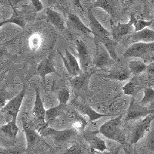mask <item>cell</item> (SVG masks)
I'll use <instances>...</instances> for the list:
<instances>
[{
  "mask_svg": "<svg viewBox=\"0 0 154 154\" xmlns=\"http://www.w3.org/2000/svg\"><path fill=\"white\" fill-rule=\"evenodd\" d=\"M9 23L16 25V26L23 29L26 28V26L24 16L22 14L21 12H18L16 9H13V12H12V15L10 18L0 21V28H2L5 24H9Z\"/></svg>",
  "mask_w": 154,
  "mask_h": 154,
  "instance_id": "obj_24",
  "label": "cell"
},
{
  "mask_svg": "<svg viewBox=\"0 0 154 154\" xmlns=\"http://www.w3.org/2000/svg\"><path fill=\"white\" fill-rule=\"evenodd\" d=\"M131 39L134 43L154 42V30L146 28L139 32H136L132 35Z\"/></svg>",
  "mask_w": 154,
  "mask_h": 154,
  "instance_id": "obj_23",
  "label": "cell"
},
{
  "mask_svg": "<svg viewBox=\"0 0 154 154\" xmlns=\"http://www.w3.org/2000/svg\"><path fill=\"white\" fill-rule=\"evenodd\" d=\"M94 70H88L70 79V84L76 90H86L89 86V80L94 73Z\"/></svg>",
  "mask_w": 154,
  "mask_h": 154,
  "instance_id": "obj_16",
  "label": "cell"
},
{
  "mask_svg": "<svg viewBox=\"0 0 154 154\" xmlns=\"http://www.w3.org/2000/svg\"><path fill=\"white\" fill-rule=\"evenodd\" d=\"M87 16L90 24V29L92 30L93 35H94V41L100 42L104 38L111 37L110 32H109L96 19L91 7L88 9Z\"/></svg>",
  "mask_w": 154,
  "mask_h": 154,
  "instance_id": "obj_7",
  "label": "cell"
},
{
  "mask_svg": "<svg viewBox=\"0 0 154 154\" xmlns=\"http://www.w3.org/2000/svg\"><path fill=\"white\" fill-rule=\"evenodd\" d=\"M26 93V86L24 85L21 91L14 97L10 99L7 102V103L5 104V106L0 109V112L6 116H9L12 119H17L18 114L20 111V108L23 104Z\"/></svg>",
  "mask_w": 154,
  "mask_h": 154,
  "instance_id": "obj_4",
  "label": "cell"
},
{
  "mask_svg": "<svg viewBox=\"0 0 154 154\" xmlns=\"http://www.w3.org/2000/svg\"><path fill=\"white\" fill-rule=\"evenodd\" d=\"M67 106L59 103V105L54 107L46 109V115H45V123L47 126L53 123L59 116L66 112Z\"/></svg>",
  "mask_w": 154,
  "mask_h": 154,
  "instance_id": "obj_21",
  "label": "cell"
},
{
  "mask_svg": "<svg viewBox=\"0 0 154 154\" xmlns=\"http://www.w3.org/2000/svg\"><path fill=\"white\" fill-rule=\"evenodd\" d=\"M96 51L93 59V64L97 68L103 69L115 63L105 46L100 42L94 41Z\"/></svg>",
  "mask_w": 154,
  "mask_h": 154,
  "instance_id": "obj_8",
  "label": "cell"
},
{
  "mask_svg": "<svg viewBox=\"0 0 154 154\" xmlns=\"http://www.w3.org/2000/svg\"><path fill=\"white\" fill-rule=\"evenodd\" d=\"M130 22L133 25L135 32L150 26L152 23V21H151V20L150 21H147V20H144V19H137V17L134 15H131L130 16Z\"/></svg>",
  "mask_w": 154,
  "mask_h": 154,
  "instance_id": "obj_29",
  "label": "cell"
},
{
  "mask_svg": "<svg viewBox=\"0 0 154 154\" xmlns=\"http://www.w3.org/2000/svg\"><path fill=\"white\" fill-rule=\"evenodd\" d=\"M145 137L144 145L146 149L154 154V121L151 124L150 129L147 132Z\"/></svg>",
  "mask_w": 154,
  "mask_h": 154,
  "instance_id": "obj_30",
  "label": "cell"
},
{
  "mask_svg": "<svg viewBox=\"0 0 154 154\" xmlns=\"http://www.w3.org/2000/svg\"><path fill=\"white\" fill-rule=\"evenodd\" d=\"M154 113V109L143 106L140 103L137 102L135 97H132L130 103L127 109L126 116V121L136 120L140 118H144L149 114Z\"/></svg>",
  "mask_w": 154,
  "mask_h": 154,
  "instance_id": "obj_6",
  "label": "cell"
},
{
  "mask_svg": "<svg viewBox=\"0 0 154 154\" xmlns=\"http://www.w3.org/2000/svg\"><path fill=\"white\" fill-rule=\"evenodd\" d=\"M98 133H100L99 130H95V131L89 130V131L83 132L82 137L93 150L100 151V152L108 150L105 141L98 137Z\"/></svg>",
  "mask_w": 154,
  "mask_h": 154,
  "instance_id": "obj_13",
  "label": "cell"
},
{
  "mask_svg": "<svg viewBox=\"0 0 154 154\" xmlns=\"http://www.w3.org/2000/svg\"><path fill=\"white\" fill-rule=\"evenodd\" d=\"M63 154H96V151L91 149L89 145L75 143L66 149Z\"/></svg>",
  "mask_w": 154,
  "mask_h": 154,
  "instance_id": "obj_26",
  "label": "cell"
},
{
  "mask_svg": "<svg viewBox=\"0 0 154 154\" xmlns=\"http://www.w3.org/2000/svg\"><path fill=\"white\" fill-rule=\"evenodd\" d=\"M93 8H100L106 12L111 17H115L119 9V1L118 0H96L92 5Z\"/></svg>",
  "mask_w": 154,
  "mask_h": 154,
  "instance_id": "obj_17",
  "label": "cell"
},
{
  "mask_svg": "<svg viewBox=\"0 0 154 154\" xmlns=\"http://www.w3.org/2000/svg\"><path fill=\"white\" fill-rule=\"evenodd\" d=\"M154 121V113L149 114L141 120L137 122L133 126L130 137V143L132 145L137 144L140 140L145 137L147 132L151 127V124Z\"/></svg>",
  "mask_w": 154,
  "mask_h": 154,
  "instance_id": "obj_3",
  "label": "cell"
},
{
  "mask_svg": "<svg viewBox=\"0 0 154 154\" xmlns=\"http://www.w3.org/2000/svg\"><path fill=\"white\" fill-rule=\"evenodd\" d=\"M60 55L63 60L66 69L70 75H72V77L76 76L83 72L76 58L68 49H66V56H63L61 53H60Z\"/></svg>",
  "mask_w": 154,
  "mask_h": 154,
  "instance_id": "obj_14",
  "label": "cell"
},
{
  "mask_svg": "<svg viewBox=\"0 0 154 154\" xmlns=\"http://www.w3.org/2000/svg\"><path fill=\"white\" fill-rule=\"evenodd\" d=\"M68 24L69 26L83 35L93 34V32L90 29V28H88L86 25L82 23L80 18L75 13H72V12L68 13Z\"/></svg>",
  "mask_w": 154,
  "mask_h": 154,
  "instance_id": "obj_20",
  "label": "cell"
},
{
  "mask_svg": "<svg viewBox=\"0 0 154 154\" xmlns=\"http://www.w3.org/2000/svg\"><path fill=\"white\" fill-rule=\"evenodd\" d=\"M123 91L125 95L127 96H131L132 97H134L135 95L138 92V87H137V83L134 81L131 80L127 82L126 85L123 87Z\"/></svg>",
  "mask_w": 154,
  "mask_h": 154,
  "instance_id": "obj_32",
  "label": "cell"
},
{
  "mask_svg": "<svg viewBox=\"0 0 154 154\" xmlns=\"http://www.w3.org/2000/svg\"><path fill=\"white\" fill-rule=\"evenodd\" d=\"M22 151L18 149H8L0 147V154H19Z\"/></svg>",
  "mask_w": 154,
  "mask_h": 154,
  "instance_id": "obj_35",
  "label": "cell"
},
{
  "mask_svg": "<svg viewBox=\"0 0 154 154\" xmlns=\"http://www.w3.org/2000/svg\"><path fill=\"white\" fill-rule=\"evenodd\" d=\"M46 14L47 21L53 25L55 28L60 31H64L66 29L65 20L60 12H56L51 8H46Z\"/></svg>",
  "mask_w": 154,
  "mask_h": 154,
  "instance_id": "obj_19",
  "label": "cell"
},
{
  "mask_svg": "<svg viewBox=\"0 0 154 154\" xmlns=\"http://www.w3.org/2000/svg\"><path fill=\"white\" fill-rule=\"evenodd\" d=\"M123 115L116 116L115 118L106 121L99 129V133H101L110 140L119 143L123 148L127 147L126 137L121 129V121Z\"/></svg>",
  "mask_w": 154,
  "mask_h": 154,
  "instance_id": "obj_1",
  "label": "cell"
},
{
  "mask_svg": "<svg viewBox=\"0 0 154 154\" xmlns=\"http://www.w3.org/2000/svg\"><path fill=\"white\" fill-rule=\"evenodd\" d=\"M35 103H34L33 109L32 111V116L35 121L40 123L41 126L39 130L44 127H46V123H45V115H46V109L44 108V104L42 102V97H41L40 90L39 88L35 87Z\"/></svg>",
  "mask_w": 154,
  "mask_h": 154,
  "instance_id": "obj_11",
  "label": "cell"
},
{
  "mask_svg": "<svg viewBox=\"0 0 154 154\" xmlns=\"http://www.w3.org/2000/svg\"><path fill=\"white\" fill-rule=\"evenodd\" d=\"M148 66L143 61L140 60H133L129 62V69L133 75H140L146 71Z\"/></svg>",
  "mask_w": 154,
  "mask_h": 154,
  "instance_id": "obj_28",
  "label": "cell"
},
{
  "mask_svg": "<svg viewBox=\"0 0 154 154\" xmlns=\"http://www.w3.org/2000/svg\"><path fill=\"white\" fill-rule=\"evenodd\" d=\"M75 47L77 50V55L79 60V65L83 72L89 70V66L93 63V59L90 56V53L86 44L82 41L76 39Z\"/></svg>",
  "mask_w": 154,
  "mask_h": 154,
  "instance_id": "obj_12",
  "label": "cell"
},
{
  "mask_svg": "<svg viewBox=\"0 0 154 154\" xmlns=\"http://www.w3.org/2000/svg\"><path fill=\"white\" fill-rule=\"evenodd\" d=\"M70 97V92L69 89L67 87L63 88L58 91L57 93V98L60 104L67 106Z\"/></svg>",
  "mask_w": 154,
  "mask_h": 154,
  "instance_id": "obj_33",
  "label": "cell"
},
{
  "mask_svg": "<svg viewBox=\"0 0 154 154\" xmlns=\"http://www.w3.org/2000/svg\"><path fill=\"white\" fill-rule=\"evenodd\" d=\"M22 125H23V130L24 132L25 137H26V150L29 151L32 149L38 143L42 141L43 137L39 134L38 131L31 127L27 119L23 116H22Z\"/></svg>",
  "mask_w": 154,
  "mask_h": 154,
  "instance_id": "obj_9",
  "label": "cell"
},
{
  "mask_svg": "<svg viewBox=\"0 0 154 154\" xmlns=\"http://www.w3.org/2000/svg\"><path fill=\"white\" fill-rule=\"evenodd\" d=\"M32 4L33 5V8L35 9V12H38L43 9V4L42 3L40 0H31Z\"/></svg>",
  "mask_w": 154,
  "mask_h": 154,
  "instance_id": "obj_36",
  "label": "cell"
},
{
  "mask_svg": "<svg viewBox=\"0 0 154 154\" xmlns=\"http://www.w3.org/2000/svg\"><path fill=\"white\" fill-rule=\"evenodd\" d=\"M14 4L12 0H0V5H3V6H10L12 9V10L15 9Z\"/></svg>",
  "mask_w": 154,
  "mask_h": 154,
  "instance_id": "obj_37",
  "label": "cell"
},
{
  "mask_svg": "<svg viewBox=\"0 0 154 154\" xmlns=\"http://www.w3.org/2000/svg\"><path fill=\"white\" fill-rule=\"evenodd\" d=\"M0 130L9 138L16 140L19 131V128L17 125V119H11L7 123L0 125Z\"/></svg>",
  "mask_w": 154,
  "mask_h": 154,
  "instance_id": "obj_25",
  "label": "cell"
},
{
  "mask_svg": "<svg viewBox=\"0 0 154 154\" xmlns=\"http://www.w3.org/2000/svg\"><path fill=\"white\" fill-rule=\"evenodd\" d=\"M154 102V89L152 87H147L143 89V97L140 101L143 106H146Z\"/></svg>",
  "mask_w": 154,
  "mask_h": 154,
  "instance_id": "obj_31",
  "label": "cell"
},
{
  "mask_svg": "<svg viewBox=\"0 0 154 154\" xmlns=\"http://www.w3.org/2000/svg\"><path fill=\"white\" fill-rule=\"evenodd\" d=\"M9 96L6 92H5L4 90H0V109L2 108H3L5 106V105L7 103V100H9Z\"/></svg>",
  "mask_w": 154,
  "mask_h": 154,
  "instance_id": "obj_34",
  "label": "cell"
},
{
  "mask_svg": "<svg viewBox=\"0 0 154 154\" xmlns=\"http://www.w3.org/2000/svg\"><path fill=\"white\" fill-rule=\"evenodd\" d=\"M38 132L42 137H52L55 143L57 145H61L64 143L68 142L71 139L75 137L78 133V131L73 127L67 128L65 130H55L49 126L38 130Z\"/></svg>",
  "mask_w": 154,
  "mask_h": 154,
  "instance_id": "obj_2",
  "label": "cell"
},
{
  "mask_svg": "<svg viewBox=\"0 0 154 154\" xmlns=\"http://www.w3.org/2000/svg\"><path fill=\"white\" fill-rule=\"evenodd\" d=\"M73 105L75 106L76 110L81 114H84L86 115L89 117V122L90 123H94L95 121L97 119H100L103 117H106V116H110L112 114H104V113H100V112H96L92 108L91 106L88 104L80 103L79 102L74 101Z\"/></svg>",
  "mask_w": 154,
  "mask_h": 154,
  "instance_id": "obj_15",
  "label": "cell"
},
{
  "mask_svg": "<svg viewBox=\"0 0 154 154\" xmlns=\"http://www.w3.org/2000/svg\"><path fill=\"white\" fill-rule=\"evenodd\" d=\"M154 53V42H135L125 51V58H143Z\"/></svg>",
  "mask_w": 154,
  "mask_h": 154,
  "instance_id": "obj_5",
  "label": "cell"
},
{
  "mask_svg": "<svg viewBox=\"0 0 154 154\" xmlns=\"http://www.w3.org/2000/svg\"><path fill=\"white\" fill-rule=\"evenodd\" d=\"M131 72L129 69V67H116L110 71V72L106 75H103L108 79H114L118 81H125L130 79Z\"/></svg>",
  "mask_w": 154,
  "mask_h": 154,
  "instance_id": "obj_22",
  "label": "cell"
},
{
  "mask_svg": "<svg viewBox=\"0 0 154 154\" xmlns=\"http://www.w3.org/2000/svg\"><path fill=\"white\" fill-rule=\"evenodd\" d=\"M146 70H148L149 73L154 75V63H152V64H151V65L148 66H147Z\"/></svg>",
  "mask_w": 154,
  "mask_h": 154,
  "instance_id": "obj_39",
  "label": "cell"
},
{
  "mask_svg": "<svg viewBox=\"0 0 154 154\" xmlns=\"http://www.w3.org/2000/svg\"><path fill=\"white\" fill-rule=\"evenodd\" d=\"M52 73H55L56 75H60V74L58 73L54 66V53H53V51H51L47 57L38 63L36 70H35V74L37 75H39L43 82H45L46 75Z\"/></svg>",
  "mask_w": 154,
  "mask_h": 154,
  "instance_id": "obj_10",
  "label": "cell"
},
{
  "mask_svg": "<svg viewBox=\"0 0 154 154\" xmlns=\"http://www.w3.org/2000/svg\"><path fill=\"white\" fill-rule=\"evenodd\" d=\"M96 154H119V151H103V152H100V151H96Z\"/></svg>",
  "mask_w": 154,
  "mask_h": 154,
  "instance_id": "obj_38",
  "label": "cell"
},
{
  "mask_svg": "<svg viewBox=\"0 0 154 154\" xmlns=\"http://www.w3.org/2000/svg\"><path fill=\"white\" fill-rule=\"evenodd\" d=\"M70 119H72V127L75 128L77 131H83L86 128L88 122L81 116V113L75 112H70Z\"/></svg>",
  "mask_w": 154,
  "mask_h": 154,
  "instance_id": "obj_27",
  "label": "cell"
},
{
  "mask_svg": "<svg viewBox=\"0 0 154 154\" xmlns=\"http://www.w3.org/2000/svg\"><path fill=\"white\" fill-rule=\"evenodd\" d=\"M123 150H124L125 154H133L131 152V151L129 149V148H128V147H125V148H123Z\"/></svg>",
  "mask_w": 154,
  "mask_h": 154,
  "instance_id": "obj_40",
  "label": "cell"
},
{
  "mask_svg": "<svg viewBox=\"0 0 154 154\" xmlns=\"http://www.w3.org/2000/svg\"><path fill=\"white\" fill-rule=\"evenodd\" d=\"M133 28V25L130 21L126 23H118L116 26H112V31H111V36L116 42H119L121 38L130 34Z\"/></svg>",
  "mask_w": 154,
  "mask_h": 154,
  "instance_id": "obj_18",
  "label": "cell"
}]
</instances>
